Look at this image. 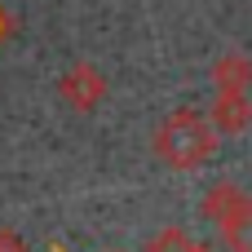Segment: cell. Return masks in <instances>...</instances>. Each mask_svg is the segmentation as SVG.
Instances as JSON below:
<instances>
[{
	"label": "cell",
	"instance_id": "1",
	"mask_svg": "<svg viewBox=\"0 0 252 252\" xmlns=\"http://www.w3.org/2000/svg\"><path fill=\"white\" fill-rule=\"evenodd\" d=\"M213 133H217V128H213L208 115H199V111H190V106L168 111V115L159 120V128H155V155H159L168 168L190 173V168H199V164L213 159V151H217V137H213Z\"/></svg>",
	"mask_w": 252,
	"mask_h": 252
},
{
	"label": "cell",
	"instance_id": "2",
	"mask_svg": "<svg viewBox=\"0 0 252 252\" xmlns=\"http://www.w3.org/2000/svg\"><path fill=\"white\" fill-rule=\"evenodd\" d=\"M58 97H62L71 111L89 115V111L102 106V97H106V80H102V71H97L93 62H75V66L58 80Z\"/></svg>",
	"mask_w": 252,
	"mask_h": 252
},
{
	"label": "cell",
	"instance_id": "3",
	"mask_svg": "<svg viewBox=\"0 0 252 252\" xmlns=\"http://www.w3.org/2000/svg\"><path fill=\"white\" fill-rule=\"evenodd\" d=\"M213 89L217 93H248L252 89V58L244 53H226L213 62Z\"/></svg>",
	"mask_w": 252,
	"mask_h": 252
},
{
	"label": "cell",
	"instance_id": "4",
	"mask_svg": "<svg viewBox=\"0 0 252 252\" xmlns=\"http://www.w3.org/2000/svg\"><path fill=\"white\" fill-rule=\"evenodd\" d=\"M248 124H252L248 93H217V102H213V128H221V133H244Z\"/></svg>",
	"mask_w": 252,
	"mask_h": 252
},
{
	"label": "cell",
	"instance_id": "5",
	"mask_svg": "<svg viewBox=\"0 0 252 252\" xmlns=\"http://www.w3.org/2000/svg\"><path fill=\"white\" fill-rule=\"evenodd\" d=\"M221 239L230 252H252V199L244 195V204L221 221Z\"/></svg>",
	"mask_w": 252,
	"mask_h": 252
},
{
	"label": "cell",
	"instance_id": "6",
	"mask_svg": "<svg viewBox=\"0 0 252 252\" xmlns=\"http://www.w3.org/2000/svg\"><path fill=\"white\" fill-rule=\"evenodd\" d=\"M239 204H244V190L230 186V182H221V186H213V190L204 195V208H199V213H204V221H217V226H221Z\"/></svg>",
	"mask_w": 252,
	"mask_h": 252
},
{
	"label": "cell",
	"instance_id": "7",
	"mask_svg": "<svg viewBox=\"0 0 252 252\" xmlns=\"http://www.w3.org/2000/svg\"><path fill=\"white\" fill-rule=\"evenodd\" d=\"M199 244L182 230V226H168V230H159L151 244H146V252H195Z\"/></svg>",
	"mask_w": 252,
	"mask_h": 252
},
{
	"label": "cell",
	"instance_id": "8",
	"mask_svg": "<svg viewBox=\"0 0 252 252\" xmlns=\"http://www.w3.org/2000/svg\"><path fill=\"white\" fill-rule=\"evenodd\" d=\"M0 252H27L22 235H18V230H0Z\"/></svg>",
	"mask_w": 252,
	"mask_h": 252
},
{
	"label": "cell",
	"instance_id": "9",
	"mask_svg": "<svg viewBox=\"0 0 252 252\" xmlns=\"http://www.w3.org/2000/svg\"><path fill=\"white\" fill-rule=\"evenodd\" d=\"M4 31H9V18H4V13H0V40H4Z\"/></svg>",
	"mask_w": 252,
	"mask_h": 252
},
{
	"label": "cell",
	"instance_id": "10",
	"mask_svg": "<svg viewBox=\"0 0 252 252\" xmlns=\"http://www.w3.org/2000/svg\"><path fill=\"white\" fill-rule=\"evenodd\" d=\"M195 252H213V248H204V244H199V248H195Z\"/></svg>",
	"mask_w": 252,
	"mask_h": 252
}]
</instances>
